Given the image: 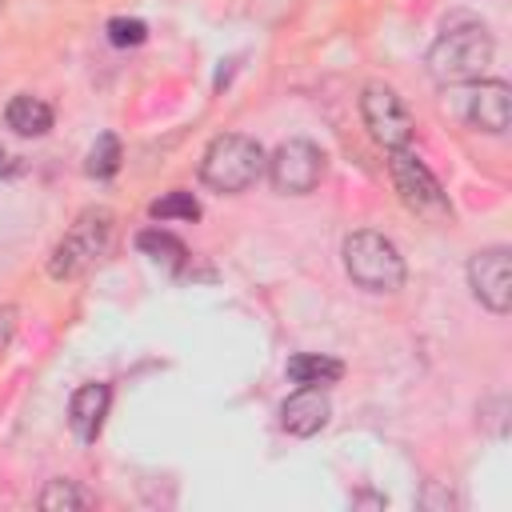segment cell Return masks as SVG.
Here are the masks:
<instances>
[{
  "mask_svg": "<svg viewBox=\"0 0 512 512\" xmlns=\"http://www.w3.org/2000/svg\"><path fill=\"white\" fill-rule=\"evenodd\" d=\"M360 116H364V128L372 132L376 144H384V148H408L416 124H412L408 104L396 96V88L368 84L360 92Z\"/></svg>",
  "mask_w": 512,
  "mask_h": 512,
  "instance_id": "cell-6",
  "label": "cell"
},
{
  "mask_svg": "<svg viewBox=\"0 0 512 512\" xmlns=\"http://www.w3.org/2000/svg\"><path fill=\"white\" fill-rule=\"evenodd\" d=\"M148 212H152V220H200V204H196V196L184 192V188L164 192L160 200L148 204Z\"/></svg>",
  "mask_w": 512,
  "mask_h": 512,
  "instance_id": "cell-16",
  "label": "cell"
},
{
  "mask_svg": "<svg viewBox=\"0 0 512 512\" xmlns=\"http://www.w3.org/2000/svg\"><path fill=\"white\" fill-rule=\"evenodd\" d=\"M492 36L480 20H468V16H456L444 24V32L436 36V44L428 48V76L440 84V88H460V84H476L484 80L488 64H492Z\"/></svg>",
  "mask_w": 512,
  "mask_h": 512,
  "instance_id": "cell-1",
  "label": "cell"
},
{
  "mask_svg": "<svg viewBox=\"0 0 512 512\" xmlns=\"http://www.w3.org/2000/svg\"><path fill=\"white\" fill-rule=\"evenodd\" d=\"M264 148L252 140V136H244V132H224V136H216L208 148H204V156H200V180L212 188V192H244V188H252L256 180H260V172H264Z\"/></svg>",
  "mask_w": 512,
  "mask_h": 512,
  "instance_id": "cell-4",
  "label": "cell"
},
{
  "mask_svg": "<svg viewBox=\"0 0 512 512\" xmlns=\"http://www.w3.org/2000/svg\"><path fill=\"white\" fill-rule=\"evenodd\" d=\"M112 228H116V216L108 208H84L72 220V228L60 236V244L52 248L48 276L52 280H76L80 272L100 264L112 248Z\"/></svg>",
  "mask_w": 512,
  "mask_h": 512,
  "instance_id": "cell-3",
  "label": "cell"
},
{
  "mask_svg": "<svg viewBox=\"0 0 512 512\" xmlns=\"http://www.w3.org/2000/svg\"><path fill=\"white\" fill-rule=\"evenodd\" d=\"M108 404H112V388L108 384H84L72 392L68 400V424L76 432L80 444H92L104 428V416H108Z\"/></svg>",
  "mask_w": 512,
  "mask_h": 512,
  "instance_id": "cell-10",
  "label": "cell"
},
{
  "mask_svg": "<svg viewBox=\"0 0 512 512\" xmlns=\"http://www.w3.org/2000/svg\"><path fill=\"white\" fill-rule=\"evenodd\" d=\"M20 172V156L0 140V176H16Z\"/></svg>",
  "mask_w": 512,
  "mask_h": 512,
  "instance_id": "cell-20",
  "label": "cell"
},
{
  "mask_svg": "<svg viewBox=\"0 0 512 512\" xmlns=\"http://www.w3.org/2000/svg\"><path fill=\"white\" fill-rule=\"evenodd\" d=\"M468 124L488 132V136H504L512 124V88L504 80H476L468 84V108H464Z\"/></svg>",
  "mask_w": 512,
  "mask_h": 512,
  "instance_id": "cell-9",
  "label": "cell"
},
{
  "mask_svg": "<svg viewBox=\"0 0 512 512\" xmlns=\"http://www.w3.org/2000/svg\"><path fill=\"white\" fill-rule=\"evenodd\" d=\"M264 164L272 188L284 196H308L324 176V152L312 140H284Z\"/></svg>",
  "mask_w": 512,
  "mask_h": 512,
  "instance_id": "cell-7",
  "label": "cell"
},
{
  "mask_svg": "<svg viewBox=\"0 0 512 512\" xmlns=\"http://www.w3.org/2000/svg\"><path fill=\"white\" fill-rule=\"evenodd\" d=\"M468 288H472V296L488 312L504 316L512 308V252L508 248H484V252H476L468 260Z\"/></svg>",
  "mask_w": 512,
  "mask_h": 512,
  "instance_id": "cell-8",
  "label": "cell"
},
{
  "mask_svg": "<svg viewBox=\"0 0 512 512\" xmlns=\"http://www.w3.org/2000/svg\"><path fill=\"white\" fill-rule=\"evenodd\" d=\"M332 416V404L324 396V388H300L280 404V424L292 436H316Z\"/></svg>",
  "mask_w": 512,
  "mask_h": 512,
  "instance_id": "cell-11",
  "label": "cell"
},
{
  "mask_svg": "<svg viewBox=\"0 0 512 512\" xmlns=\"http://www.w3.org/2000/svg\"><path fill=\"white\" fill-rule=\"evenodd\" d=\"M16 320H20V312H16L12 304H4V308H0V352L12 344V336H16Z\"/></svg>",
  "mask_w": 512,
  "mask_h": 512,
  "instance_id": "cell-19",
  "label": "cell"
},
{
  "mask_svg": "<svg viewBox=\"0 0 512 512\" xmlns=\"http://www.w3.org/2000/svg\"><path fill=\"white\" fill-rule=\"evenodd\" d=\"M388 172H392V184L400 192V200L424 216V220H448L452 216V204H448V192L440 188V180L428 172V164L408 152V148H388Z\"/></svg>",
  "mask_w": 512,
  "mask_h": 512,
  "instance_id": "cell-5",
  "label": "cell"
},
{
  "mask_svg": "<svg viewBox=\"0 0 512 512\" xmlns=\"http://www.w3.org/2000/svg\"><path fill=\"white\" fill-rule=\"evenodd\" d=\"M340 256H344V272L352 276L356 288H364V292H400L404 288V276H408L404 256L384 232H372V228L352 232L344 240Z\"/></svg>",
  "mask_w": 512,
  "mask_h": 512,
  "instance_id": "cell-2",
  "label": "cell"
},
{
  "mask_svg": "<svg viewBox=\"0 0 512 512\" xmlns=\"http://www.w3.org/2000/svg\"><path fill=\"white\" fill-rule=\"evenodd\" d=\"M344 376V364L332 360V356H320V352H296L288 356V380L300 384V388H328Z\"/></svg>",
  "mask_w": 512,
  "mask_h": 512,
  "instance_id": "cell-12",
  "label": "cell"
},
{
  "mask_svg": "<svg viewBox=\"0 0 512 512\" xmlns=\"http://www.w3.org/2000/svg\"><path fill=\"white\" fill-rule=\"evenodd\" d=\"M120 160H124L120 140H116L112 132H104V136H96V144L88 148V164H84V172L96 176V180H104V176H112V172L120 168Z\"/></svg>",
  "mask_w": 512,
  "mask_h": 512,
  "instance_id": "cell-17",
  "label": "cell"
},
{
  "mask_svg": "<svg viewBox=\"0 0 512 512\" xmlns=\"http://www.w3.org/2000/svg\"><path fill=\"white\" fill-rule=\"evenodd\" d=\"M88 504H92V496L84 488H76V480H48V488L40 492L44 512H80Z\"/></svg>",
  "mask_w": 512,
  "mask_h": 512,
  "instance_id": "cell-15",
  "label": "cell"
},
{
  "mask_svg": "<svg viewBox=\"0 0 512 512\" xmlns=\"http://www.w3.org/2000/svg\"><path fill=\"white\" fill-rule=\"evenodd\" d=\"M4 124L16 136H44L52 128V108L40 96H12L4 108Z\"/></svg>",
  "mask_w": 512,
  "mask_h": 512,
  "instance_id": "cell-13",
  "label": "cell"
},
{
  "mask_svg": "<svg viewBox=\"0 0 512 512\" xmlns=\"http://www.w3.org/2000/svg\"><path fill=\"white\" fill-rule=\"evenodd\" d=\"M136 248H140L148 260L164 264L168 272H180V268H184V260H188V248H184L172 232H164V228H144V232L136 236Z\"/></svg>",
  "mask_w": 512,
  "mask_h": 512,
  "instance_id": "cell-14",
  "label": "cell"
},
{
  "mask_svg": "<svg viewBox=\"0 0 512 512\" xmlns=\"http://www.w3.org/2000/svg\"><path fill=\"white\" fill-rule=\"evenodd\" d=\"M0 12H4V0H0Z\"/></svg>",
  "mask_w": 512,
  "mask_h": 512,
  "instance_id": "cell-21",
  "label": "cell"
},
{
  "mask_svg": "<svg viewBox=\"0 0 512 512\" xmlns=\"http://www.w3.org/2000/svg\"><path fill=\"white\" fill-rule=\"evenodd\" d=\"M144 36H148V24L136 16H112L108 20V40L116 48H136V44H144Z\"/></svg>",
  "mask_w": 512,
  "mask_h": 512,
  "instance_id": "cell-18",
  "label": "cell"
}]
</instances>
